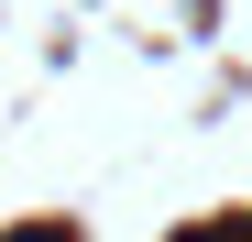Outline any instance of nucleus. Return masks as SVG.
I'll use <instances>...</instances> for the list:
<instances>
[{"instance_id":"1","label":"nucleus","mask_w":252,"mask_h":242,"mask_svg":"<svg viewBox=\"0 0 252 242\" xmlns=\"http://www.w3.org/2000/svg\"><path fill=\"white\" fill-rule=\"evenodd\" d=\"M22 242H44V231H22Z\"/></svg>"}]
</instances>
